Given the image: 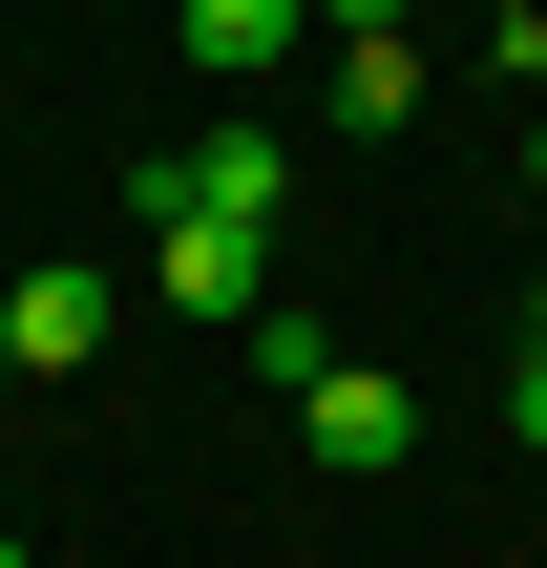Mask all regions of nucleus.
Instances as JSON below:
<instances>
[{"mask_svg": "<svg viewBox=\"0 0 547 568\" xmlns=\"http://www.w3.org/2000/svg\"><path fill=\"white\" fill-rule=\"evenodd\" d=\"M527 337H547V274H527Z\"/></svg>", "mask_w": 547, "mask_h": 568, "instance_id": "nucleus-10", "label": "nucleus"}, {"mask_svg": "<svg viewBox=\"0 0 547 568\" xmlns=\"http://www.w3.org/2000/svg\"><path fill=\"white\" fill-rule=\"evenodd\" d=\"M0 400H21V358H0Z\"/></svg>", "mask_w": 547, "mask_h": 568, "instance_id": "nucleus-11", "label": "nucleus"}, {"mask_svg": "<svg viewBox=\"0 0 547 568\" xmlns=\"http://www.w3.org/2000/svg\"><path fill=\"white\" fill-rule=\"evenodd\" d=\"M295 42H316V0H190V63L211 84H274Z\"/></svg>", "mask_w": 547, "mask_h": 568, "instance_id": "nucleus-5", "label": "nucleus"}, {"mask_svg": "<svg viewBox=\"0 0 547 568\" xmlns=\"http://www.w3.org/2000/svg\"><path fill=\"white\" fill-rule=\"evenodd\" d=\"M485 84H506V105H547V0H506V21H485Z\"/></svg>", "mask_w": 547, "mask_h": 568, "instance_id": "nucleus-7", "label": "nucleus"}, {"mask_svg": "<svg viewBox=\"0 0 547 568\" xmlns=\"http://www.w3.org/2000/svg\"><path fill=\"white\" fill-rule=\"evenodd\" d=\"M316 105H337L358 148H379V126H422V42H337V63H316Z\"/></svg>", "mask_w": 547, "mask_h": 568, "instance_id": "nucleus-6", "label": "nucleus"}, {"mask_svg": "<svg viewBox=\"0 0 547 568\" xmlns=\"http://www.w3.org/2000/svg\"><path fill=\"white\" fill-rule=\"evenodd\" d=\"M148 274H169V316H274V232H148Z\"/></svg>", "mask_w": 547, "mask_h": 568, "instance_id": "nucleus-4", "label": "nucleus"}, {"mask_svg": "<svg viewBox=\"0 0 547 568\" xmlns=\"http://www.w3.org/2000/svg\"><path fill=\"white\" fill-rule=\"evenodd\" d=\"M295 443H316L337 485H401V464H422V400H401L379 358H316V379H295Z\"/></svg>", "mask_w": 547, "mask_h": 568, "instance_id": "nucleus-2", "label": "nucleus"}, {"mask_svg": "<svg viewBox=\"0 0 547 568\" xmlns=\"http://www.w3.org/2000/svg\"><path fill=\"white\" fill-rule=\"evenodd\" d=\"M0 568H21V527H0Z\"/></svg>", "mask_w": 547, "mask_h": 568, "instance_id": "nucleus-12", "label": "nucleus"}, {"mask_svg": "<svg viewBox=\"0 0 547 568\" xmlns=\"http://www.w3.org/2000/svg\"><path fill=\"white\" fill-rule=\"evenodd\" d=\"M274 190H295V148L232 105V126H190L169 169H126V232H274Z\"/></svg>", "mask_w": 547, "mask_h": 568, "instance_id": "nucleus-1", "label": "nucleus"}, {"mask_svg": "<svg viewBox=\"0 0 547 568\" xmlns=\"http://www.w3.org/2000/svg\"><path fill=\"white\" fill-rule=\"evenodd\" d=\"M401 21H422V0H316V42H401Z\"/></svg>", "mask_w": 547, "mask_h": 568, "instance_id": "nucleus-8", "label": "nucleus"}, {"mask_svg": "<svg viewBox=\"0 0 547 568\" xmlns=\"http://www.w3.org/2000/svg\"><path fill=\"white\" fill-rule=\"evenodd\" d=\"M0 358H21V379H84V358H105V274H84V253H42V274L0 295Z\"/></svg>", "mask_w": 547, "mask_h": 568, "instance_id": "nucleus-3", "label": "nucleus"}, {"mask_svg": "<svg viewBox=\"0 0 547 568\" xmlns=\"http://www.w3.org/2000/svg\"><path fill=\"white\" fill-rule=\"evenodd\" d=\"M506 443H547V337H527V358H506Z\"/></svg>", "mask_w": 547, "mask_h": 568, "instance_id": "nucleus-9", "label": "nucleus"}]
</instances>
